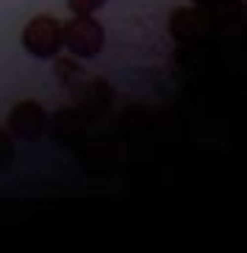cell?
Listing matches in <instances>:
<instances>
[{"mask_svg": "<svg viewBox=\"0 0 247 253\" xmlns=\"http://www.w3.org/2000/svg\"><path fill=\"white\" fill-rule=\"evenodd\" d=\"M106 34L103 25L98 20H92V14H75V20H70L64 28H61V45L70 47L72 56H81V59H92L103 50Z\"/></svg>", "mask_w": 247, "mask_h": 253, "instance_id": "6da1fadb", "label": "cell"}, {"mask_svg": "<svg viewBox=\"0 0 247 253\" xmlns=\"http://www.w3.org/2000/svg\"><path fill=\"white\" fill-rule=\"evenodd\" d=\"M23 47L36 59H53L61 47V25L56 17L39 14L23 31Z\"/></svg>", "mask_w": 247, "mask_h": 253, "instance_id": "7a4b0ae2", "label": "cell"}, {"mask_svg": "<svg viewBox=\"0 0 247 253\" xmlns=\"http://www.w3.org/2000/svg\"><path fill=\"white\" fill-rule=\"evenodd\" d=\"M45 126H47V117H45V109L36 103V100H20V103L11 109L8 114V128L14 131L17 136L34 142L45 134Z\"/></svg>", "mask_w": 247, "mask_h": 253, "instance_id": "3957f363", "label": "cell"}, {"mask_svg": "<svg viewBox=\"0 0 247 253\" xmlns=\"http://www.w3.org/2000/svg\"><path fill=\"white\" fill-rule=\"evenodd\" d=\"M67 6L75 14H95L98 8L106 6V0H67Z\"/></svg>", "mask_w": 247, "mask_h": 253, "instance_id": "277c9868", "label": "cell"}, {"mask_svg": "<svg viewBox=\"0 0 247 253\" xmlns=\"http://www.w3.org/2000/svg\"><path fill=\"white\" fill-rule=\"evenodd\" d=\"M11 153H14V148H11V142H8V136L3 134V131H0V167L11 162Z\"/></svg>", "mask_w": 247, "mask_h": 253, "instance_id": "5b68a950", "label": "cell"}]
</instances>
